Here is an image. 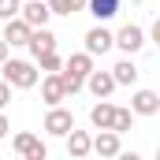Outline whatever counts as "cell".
Listing matches in <instances>:
<instances>
[{"label": "cell", "mask_w": 160, "mask_h": 160, "mask_svg": "<svg viewBox=\"0 0 160 160\" xmlns=\"http://www.w3.org/2000/svg\"><path fill=\"white\" fill-rule=\"evenodd\" d=\"M0 71H4L0 78L8 82L11 89H34L38 78H41L34 60H4V63H0Z\"/></svg>", "instance_id": "1"}, {"label": "cell", "mask_w": 160, "mask_h": 160, "mask_svg": "<svg viewBox=\"0 0 160 160\" xmlns=\"http://www.w3.org/2000/svg\"><path fill=\"white\" fill-rule=\"evenodd\" d=\"M112 48H123L127 56L142 52V48H145V30H142L138 22H127V26H119V34H112Z\"/></svg>", "instance_id": "2"}, {"label": "cell", "mask_w": 160, "mask_h": 160, "mask_svg": "<svg viewBox=\"0 0 160 160\" xmlns=\"http://www.w3.org/2000/svg\"><path fill=\"white\" fill-rule=\"evenodd\" d=\"M11 149H15L19 157H26V160H45V157H48L45 142H41L38 134H30V130H19V134L11 138Z\"/></svg>", "instance_id": "3"}, {"label": "cell", "mask_w": 160, "mask_h": 160, "mask_svg": "<svg viewBox=\"0 0 160 160\" xmlns=\"http://www.w3.org/2000/svg\"><path fill=\"white\" fill-rule=\"evenodd\" d=\"M123 134L116 130H97V134H89V153H97V157H119L123 153Z\"/></svg>", "instance_id": "4"}, {"label": "cell", "mask_w": 160, "mask_h": 160, "mask_svg": "<svg viewBox=\"0 0 160 160\" xmlns=\"http://www.w3.org/2000/svg\"><path fill=\"white\" fill-rule=\"evenodd\" d=\"M75 127V116H71V108H63V104H48V116H45V130L52 134V138H63L67 130Z\"/></svg>", "instance_id": "5"}, {"label": "cell", "mask_w": 160, "mask_h": 160, "mask_svg": "<svg viewBox=\"0 0 160 160\" xmlns=\"http://www.w3.org/2000/svg\"><path fill=\"white\" fill-rule=\"evenodd\" d=\"M86 52H89V56H104V52H112V30H108L104 22H97V26L86 30Z\"/></svg>", "instance_id": "6"}, {"label": "cell", "mask_w": 160, "mask_h": 160, "mask_svg": "<svg viewBox=\"0 0 160 160\" xmlns=\"http://www.w3.org/2000/svg\"><path fill=\"white\" fill-rule=\"evenodd\" d=\"M82 89H89L93 97H112L116 93V78H112V71H89L86 75V82H82Z\"/></svg>", "instance_id": "7"}, {"label": "cell", "mask_w": 160, "mask_h": 160, "mask_svg": "<svg viewBox=\"0 0 160 160\" xmlns=\"http://www.w3.org/2000/svg\"><path fill=\"white\" fill-rule=\"evenodd\" d=\"M19 19H22L26 26H48L52 11H48V4H45V0H26V4L19 8Z\"/></svg>", "instance_id": "8"}, {"label": "cell", "mask_w": 160, "mask_h": 160, "mask_svg": "<svg viewBox=\"0 0 160 160\" xmlns=\"http://www.w3.org/2000/svg\"><path fill=\"white\" fill-rule=\"evenodd\" d=\"M56 41H60V38H56L48 26H34L30 38H26V48H30V56H41V52H52Z\"/></svg>", "instance_id": "9"}, {"label": "cell", "mask_w": 160, "mask_h": 160, "mask_svg": "<svg viewBox=\"0 0 160 160\" xmlns=\"http://www.w3.org/2000/svg\"><path fill=\"white\" fill-rule=\"evenodd\" d=\"M130 112L134 116H157L160 112V93L157 89H138L130 97Z\"/></svg>", "instance_id": "10"}, {"label": "cell", "mask_w": 160, "mask_h": 160, "mask_svg": "<svg viewBox=\"0 0 160 160\" xmlns=\"http://www.w3.org/2000/svg\"><path fill=\"white\" fill-rule=\"evenodd\" d=\"M112 116H116V104L108 97H97V104L89 108V123L93 130H112Z\"/></svg>", "instance_id": "11"}, {"label": "cell", "mask_w": 160, "mask_h": 160, "mask_svg": "<svg viewBox=\"0 0 160 160\" xmlns=\"http://www.w3.org/2000/svg\"><path fill=\"white\" fill-rule=\"evenodd\" d=\"M41 101H45V104H60V101H67L63 82H60V71H48V75L41 78Z\"/></svg>", "instance_id": "12"}, {"label": "cell", "mask_w": 160, "mask_h": 160, "mask_svg": "<svg viewBox=\"0 0 160 160\" xmlns=\"http://www.w3.org/2000/svg\"><path fill=\"white\" fill-rule=\"evenodd\" d=\"M30 30H34V26H26L19 15H15V19H4V41H8L11 48H15V45H26Z\"/></svg>", "instance_id": "13"}, {"label": "cell", "mask_w": 160, "mask_h": 160, "mask_svg": "<svg viewBox=\"0 0 160 160\" xmlns=\"http://www.w3.org/2000/svg\"><path fill=\"white\" fill-rule=\"evenodd\" d=\"M119 4L123 0H86V11H89L97 22H108V19L119 15Z\"/></svg>", "instance_id": "14"}, {"label": "cell", "mask_w": 160, "mask_h": 160, "mask_svg": "<svg viewBox=\"0 0 160 160\" xmlns=\"http://www.w3.org/2000/svg\"><path fill=\"white\" fill-rule=\"evenodd\" d=\"M63 138H67V157H75V160L89 157V130H75V127H71Z\"/></svg>", "instance_id": "15"}, {"label": "cell", "mask_w": 160, "mask_h": 160, "mask_svg": "<svg viewBox=\"0 0 160 160\" xmlns=\"http://www.w3.org/2000/svg\"><path fill=\"white\" fill-rule=\"evenodd\" d=\"M63 67H67L71 75H78V78H86V75H89V71H93L97 63H93V56H89V52H71V56L63 60Z\"/></svg>", "instance_id": "16"}, {"label": "cell", "mask_w": 160, "mask_h": 160, "mask_svg": "<svg viewBox=\"0 0 160 160\" xmlns=\"http://www.w3.org/2000/svg\"><path fill=\"white\" fill-rule=\"evenodd\" d=\"M138 75H142V71L134 67V60H130V56H127V60H119V63L112 67V78H116V86H134V82H138Z\"/></svg>", "instance_id": "17"}, {"label": "cell", "mask_w": 160, "mask_h": 160, "mask_svg": "<svg viewBox=\"0 0 160 160\" xmlns=\"http://www.w3.org/2000/svg\"><path fill=\"white\" fill-rule=\"evenodd\" d=\"M112 130H116V134L134 130V112H130V108H116V116H112Z\"/></svg>", "instance_id": "18"}, {"label": "cell", "mask_w": 160, "mask_h": 160, "mask_svg": "<svg viewBox=\"0 0 160 160\" xmlns=\"http://www.w3.org/2000/svg\"><path fill=\"white\" fill-rule=\"evenodd\" d=\"M34 63H38L41 71L48 75V71H60V67H63V56H60V52L52 48V52H41V56H34Z\"/></svg>", "instance_id": "19"}, {"label": "cell", "mask_w": 160, "mask_h": 160, "mask_svg": "<svg viewBox=\"0 0 160 160\" xmlns=\"http://www.w3.org/2000/svg\"><path fill=\"white\" fill-rule=\"evenodd\" d=\"M60 82H63V93H67V97H75V93L82 89V82H86V78H78V75H71L67 67H60Z\"/></svg>", "instance_id": "20"}, {"label": "cell", "mask_w": 160, "mask_h": 160, "mask_svg": "<svg viewBox=\"0 0 160 160\" xmlns=\"http://www.w3.org/2000/svg\"><path fill=\"white\" fill-rule=\"evenodd\" d=\"M45 4H48L52 15H67V19L75 15V4H71V0H45Z\"/></svg>", "instance_id": "21"}, {"label": "cell", "mask_w": 160, "mask_h": 160, "mask_svg": "<svg viewBox=\"0 0 160 160\" xmlns=\"http://www.w3.org/2000/svg\"><path fill=\"white\" fill-rule=\"evenodd\" d=\"M22 8V0H0V19H15Z\"/></svg>", "instance_id": "22"}, {"label": "cell", "mask_w": 160, "mask_h": 160, "mask_svg": "<svg viewBox=\"0 0 160 160\" xmlns=\"http://www.w3.org/2000/svg\"><path fill=\"white\" fill-rule=\"evenodd\" d=\"M8 104H11V86H8V82L0 78V112H4Z\"/></svg>", "instance_id": "23"}, {"label": "cell", "mask_w": 160, "mask_h": 160, "mask_svg": "<svg viewBox=\"0 0 160 160\" xmlns=\"http://www.w3.org/2000/svg\"><path fill=\"white\" fill-rule=\"evenodd\" d=\"M8 130H11V123H8V116L0 112V138H8Z\"/></svg>", "instance_id": "24"}, {"label": "cell", "mask_w": 160, "mask_h": 160, "mask_svg": "<svg viewBox=\"0 0 160 160\" xmlns=\"http://www.w3.org/2000/svg\"><path fill=\"white\" fill-rule=\"evenodd\" d=\"M8 52H11V45H8V41H0V63L8 60Z\"/></svg>", "instance_id": "25"}, {"label": "cell", "mask_w": 160, "mask_h": 160, "mask_svg": "<svg viewBox=\"0 0 160 160\" xmlns=\"http://www.w3.org/2000/svg\"><path fill=\"white\" fill-rule=\"evenodd\" d=\"M75 4V11H86V0H71Z\"/></svg>", "instance_id": "26"}]
</instances>
